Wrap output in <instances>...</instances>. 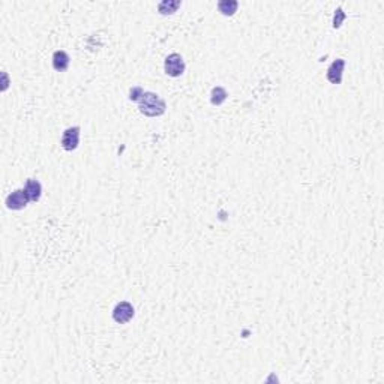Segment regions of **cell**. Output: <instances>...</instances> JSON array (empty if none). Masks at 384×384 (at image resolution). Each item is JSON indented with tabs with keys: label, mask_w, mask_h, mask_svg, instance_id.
I'll return each mask as SVG.
<instances>
[{
	"label": "cell",
	"mask_w": 384,
	"mask_h": 384,
	"mask_svg": "<svg viewBox=\"0 0 384 384\" xmlns=\"http://www.w3.org/2000/svg\"><path fill=\"white\" fill-rule=\"evenodd\" d=\"M138 110L146 117H159L167 110V102L158 93L144 92L138 99Z\"/></svg>",
	"instance_id": "1"
},
{
	"label": "cell",
	"mask_w": 384,
	"mask_h": 384,
	"mask_svg": "<svg viewBox=\"0 0 384 384\" xmlns=\"http://www.w3.org/2000/svg\"><path fill=\"white\" fill-rule=\"evenodd\" d=\"M186 69V65H185V60L183 57L179 54V53H171L165 57V62H164V71L167 75L176 78V77H180L183 75Z\"/></svg>",
	"instance_id": "2"
},
{
	"label": "cell",
	"mask_w": 384,
	"mask_h": 384,
	"mask_svg": "<svg viewBox=\"0 0 384 384\" xmlns=\"http://www.w3.org/2000/svg\"><path fill=\"white\" fill-rule=\"evenodd\" d=\"M29 203H30V198H29V195L26 194L24 188L12 191L6 197V200H5V204H6V207H8L9 210H21V209H24Z\"/></svg>",
	"instance_id": "3"
},
{
	"label": "cell",
	"mask_w": 384,
	"mask_h": 384,
	"mask_svg": "<svg viewBox=\"0 0 384 384\" xmlns=\"http://www.w3.org/2000/svg\"><path fill=\"white\" fill-rule=\"evenodd\" d=\"M111 315H113V320L116 321V323H119V324H126V323H129V321L134 318L135 309H134L132 303L123 300V302H119V303L114 306Z\"/></svg>",
	"instance_id": "4"
},
{
	"label": "cell",
	"mask_w": 384,
	"mask_h": 384,
	"mask_svg": "<svg viewBox=\"0 0 384 384\" xmlns=\"http://www.w3.org/2000/svg\"><path fill=\"white\" fill-rule=\"evenodd\" d=\"M80 135H81L80 126H71V128L65 129L63 135H62V147L66 152H74L78 147Z\"/></svg>",
	"instance_id": "5"
},
{
	"label": "cell",
	"mask_w": 384,
	"mask_h": 384,
	"mask_svg": "<svg viewBox=\"0 0 384 384\" xmlns=\"http://www.w3.org/2000/svg\"><path fill=\"white\" fill-rule=\"evenodd\" d=\"M344 68H345V60L344 59H336L333 60L332 65L327 69V80L332 84H341L342 83V77H344Z\"/></svg>",
	"instance_id": "6"
},
{
	"label": "cell",
	"mask_w": 384,
	"mask_h": 384,
	"mask_svg": "<svg viewBox=\"0 0 384 384\" xmlns=\"http://www.w3.org/2000/svg\"><path fill=\"white\" fill-rule=\"evenodd\" d=\"M69 63H71V59H69L66 51L57 50V51L53 53V68H54V71L63 72L69 68Z\"/></svg>",
	"instance_id": "7"
},
{
	"label": "cell",
	"mask_w": 384,
	"mask_h": 384,
	"mask_svg": "<svg viewBox=\"0 0 384 384\" xmlns=\"http://www.w3.org/2000/svg\"><path fill=\"white\" fill-rule=\"evenodd\" d=\"M24 191L29 195L30 201H39V198L42 195V185L36 179H27V182L24 185Z\"/></svg>",
	"instance_id": "8"
},
{
	"label": "cell",
	"mask_w": 384,
	"mask_h": 384,
	"mask_svg": "<svg viewBox=\"0 0 384 384\" xmlns=\"http://www.w3.org/2000/svg\"><path fill=\"white\" fill-rule=\"evenodd\" d=\"M182 2L180 0H164L158 5V11L162 15H171L180 8Z\"/></svg>",
	"instance_id": "9"
},
{
	"label": "cell",
	"mask_w": 384,
	"mask_h": 384,
	"mask_svg": "<svg viewBox=\"0 0 384 384\" xmlns=\"http://www.w3.org/2000/svg\"><path fill=\"white\" fill-rule=\"evenodd\" d=\"M227 98H228V93H227V90H225L224 87L216 86V87L212 89L210 101H212L213 105H216V107H218V105H222L225 101H227Z\"/></svg>",
	"instance_id": "10"
},
{
	"label": "cell",
	"mask_w": 384,
	"mask_h": 384,
	"mask_svg": "<svg viewBox=\"0 0 384 384\" xmlns=\"http://www.w3.org/2000/svg\"><path fill=\"white\" fill-rule=\"evenodd\" d=\"M239 8V3L236 0H221L218 2V9L222 15H233Z\"/></svg>",
	"instance_id": "11"
},
{
	"label": "cell",
	"mask_w": 384,
	"mask_h": 384,
	"mask_svg": "<svg viewBox=\"0 0 384 384\" xmlns=\"http://www.w3.org/2000/svg\"><path fill=\"white\" fill-rule=\"evenodd\" d=\"M143 93H144L143 87L135 86V87H132V89H131V92H129V99H131V101H134V102H138V99L143 96Z\"/></svg>",
	"instance_id": "12"
},
{
	"label": "cell",
	"mask_w": 384,
	"mask_h": 384,
	"mask_svg": "<svg viewBox=\"0 0 384 384\" xmlns=\"http://www.w3.org/2000/svg\"><path fill=\"white\" fill-rule=\"evenodd\" d=\"M335 12H336V14H335V20H333V27L336 29V27H339V26H341L342 20L345 18V14H344V11H342L341 8H338Z\"/></svg>",
	"instance_id": "13"
}]
</instances>
